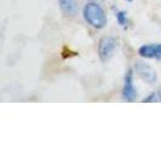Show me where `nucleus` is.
I'll return each mask as SVG.
<instances>
[{
    "label": "nucleus",
    "instance_id": "nucleus-1",
    "mask_svg": "<svg viewBox=\"0 0 161 145\" xmlns=\"http://www.w3.org/2000/svg\"><path fill=\"white\" fill-rule=\"evenodd\" d=\"M85 22L95 29H103L108 23V17L103 6L97 1H90L82 8Z\"/></svg>",
    "mask_w": 161,
    "mask_h": 145
},
{
    "label": "nucleus",
    "instance_id": "nucleus-2",
    "mask_svg": "<svg viewBox=\"0 0 161 145\" xmlns=\"http://www.w3.org/2000/svg\"><path fill=\"white\" fill-rule=\"evenodd\" d=\"M118 46V41L114 36H103L98 44V57L101 62H108L114 56V52Z\"/></svg>",
    "mask_w": 161,
    "mask_h": 145
},
{
    "label": "nucleus",
    "instance_id": "nucleus-3",
    "mask_svg": "<svg viewBox=\"0 0 161 145\" xmlns=\"http://www.w3.org/2000/svg\"><path fill=\"white\" fill-rule=\"evenodd\" d=\"M135 72L142 80L149 83V85H154L158 82V72L154 69L152 65L144 62H137L135 67H133Z\"/></svg>",
    "mask_w": 161,
    "mask_h": 145
},
{
    "label": "nucleus",
    "instance_id": "nucleus-4",
    "mask_svg": "<svg viewBox=\"0 0 161 145\" xmlns=\"http://www.w3.org/2000/svg\"><path fill=\"white\" fill-rule=\"evenodd\" d=\"M135 69H129L124 78V87H122V98L126 102H135L137 99V89L133 82Z\"/></svg>",
    "mask_w": 161,
    "mask_h": 145
},
{
    "label": "nucleus",
    "instance_id": "nucleus-5",
    "mask_svg": "<svg viewBox=\"0 0 161 145\" xmlns=\"http://www.w3.org/2000/svg\"><path fill=\"white\" fill-rule=\"evenodd\" d=\"M61 11L67 16H75L79 11L76 0H58Z\"/></svg>",
    "mask_w": 161,
    "mask_h": 145
},
{
    "label": "nucleus",
    "instance_id": "nucleus-6",
    "mask_svg": "<svg viewBox=\"0 0 161 145\" xmlns=\"http://www.w3.org/2000/svg\"><path fill=\"white\" fill-rule=\"evenodd\" d=\"M138 55L145 59H155L156 56V44H147L138 48Z\"/></svg>",
    "mask_w": 161,
    "mask_h": 145
},
{
    "label": "nucleus",
    "instance_id": "nucleus-7",
    "mask_svg": "<svg viewBox=\"0 0 161 145\" xmlns=\"http://www.w3.org/2000/svg\"><path fill=\"white\" fill-rule=\"evenodd\" d=\"M115 17H116V22L118 24L125 28L127 25V12L124 10H116L115 11Z\"/></svg>",
    "mask_w": 161,
    "mask_h": 145
},
{
    "label": "nucleus",
    "instance_id": "nucleus-8",
    "mask_svg": "<svg viewBox=\"0 0 161 145\" xmlns=\"http://www.w3.org/2000/svg\"><path fill=\"white\" fill-rule=\"evenodd\" d=\"M144 103H153V102H161V89L156 92H152L148 97L143 99Z\"/></svg>",
    "mask_w": 161,
    "mask_h": 145
},
{
    "label": "nucleus",
    "instance_id": "nucleus-9",
    "mask_svg": "<svg viewBox=\"0 0 161 145\" xmlns=\"http://www.w3.org/2000/svg\"><path fill=\"white\" fill-rule=\"evenodd\" d=\"M155 61H161V44H156V56Z\"/></svg>",
    "mask_w": 161,
    "mask_h": 145
},
{
    "label": "nucleus",
    "instance_id": "nucleus-10",
    "mask_svg": "<svg viewBox=\"0 0 161 145\" xmlns=\"http://www.w3.org/2000/svg\"><path fill=\"white\" fill-rule=\"evenodd\" d=\"M126 1H129V3H131V1H132V0H126Z\"/></svg>",
    "mask_w": 161,
    "mask_h": 145
}]
</instances>
